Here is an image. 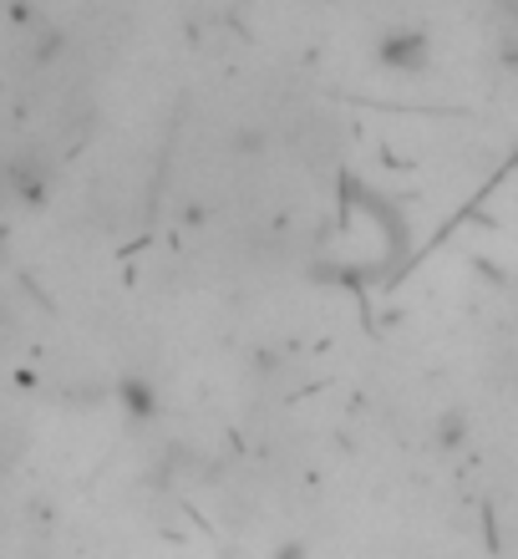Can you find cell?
Masks as SVG:
<instances>
[{"label": "cell", "mask_w": 518, "mask_h": 559, "mask_svg": "<svg viewBox=\"0 0 518 559\" xmlns=\"http://www.w3.org/2000/svg\"><path fill=\"white\" fill-rule=\"evenodd\" d=\"M118 407L128 423H148V417H158V386L148 382V377H122L118 382Z\"/></svg>", "instance_id": "2"}, {"label": "cell", "mask_w": 518, "mask_h": 559, "mask_svg": "<svg viewBox=\"0 0 518 559\" xmlns=\"http://www.w3.org/2000/svg\"><path fill=\"white\" fill-rule=\"evenodd\" d=\"M376 67L391 76H422L432 67V36L422 26H386L376 36Z\"/></svg>", "instance_id": "1"}]
</instances>
